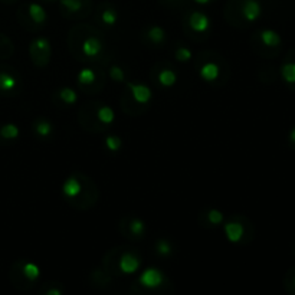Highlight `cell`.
<instances>
[{"mask_svg":"<svg viewBox=\"0 0 295 295\" xmlns=\"http://www.w3.org/2000/svg\"><path fill=\"white\" fill-rule=\"evenodd\" d=\"M164 279H166V277L160 269L150 266V268H146L138 275L137 281L141 287H144L147 290H157L159 287H162L164 284Z\"/></svg>","mask_w":295,"mask_h":295,"instance_id":"1","label":"cell"},{"mask_svg":"<svg viewBox=\"0 0 295 295\" xmlns=\"http://www.w3.org/2000/svg\"><path fill=\"white\" fill-rule=\"evenodd\" d=\"M127 89L130 91L132 99L137 102V104H141V105H146L151 101L153 98V91L144 84H140V82H130L126 81Z\"/></svg>","mask_w":295,"mask_h":295,"instance_id":"2","label":"cell"},{"mask_svg":"<svg viewBox=\"0 0 295 295\" xmlns=\"http://www.w3.org/2000/svg\"><path fill=\"white\" fill-rule=\"evenodd\" d=\"M62 195L69 200H74L82 195V181L80 180L78 174H72L65 179L62 183Z\"/></svg>","mask_w":295,"mask_h":295,"instance_id":"3","label":"cell"},{"mask_svg":"<svg viewBox=\"0 0 295 295\" xmlns=\"http://www.w3.org/2000/svg\"><path fill=\"white\" fill-rule=\"evenodd\" d=\"M223 232H225V236L226 239L230 242V244H239L245 235V228L241 222L238 220H228L225 225H223Z\"/></svg>","mask_w":295,"mask_h":295,"instance_id":"4","label":"cell"},{"mask_svg":"<svg viewBox=\"0 0 295 295\" xmlns=\"http://www.w3.org/2000/svg\"><path fill=\"white\" fill-rule=\"evenodd\" d=\"M140 258L132 252H124L121 255L120 261H118V268L123 274L126 275H132L140 269Z\"/></svg>","mask_w":295,"mask_h":295,"instance_id":"5","label":"cell"},{"mask_svg":"<svg viewBox=\"0 0 295 295\" xmlns=\"http://www.w3.org/2000/svg\"><path fill=\"white\" fill-rule=\"evenodd\" d=\"M189 25L190 28L197 32V33H205L211 29L212 23L211 19L208 15H205L203 12H193L190 16H189Z\"/></svg>","mask_w":295,"mask_h":295,"instance_id":"6","label":"cell"},{"mask_svg":"<svg viewBox=\"0 0 295 295\" xmlns=\"http://www.w3.org/2000/svg\"><path fill=\"white\" fill-rule=\"evenodd\" d=\"M262 15V6L258 0H245L242 4V16L248 22H255Z\"/></svg>","mask_w":295,"mask_h":295,"instance_id":"7","label":"cell"},{"mask_svg":"<svg viewBox=\"0 0 295 295\" xmlns=\"http://www.w3.org/2000/svg\"><path fill=\"white\" fill-rule=\"evenodd\" d=\"M81 49H82V53L85 56L95 58L102 52V42L98 38L89 36V38L84 39V42L81 45Z\"/></svg>","mask_w":295,"mask_h":295,"instance_id":"8","label":"cell"},{"mask_svg":"<svg viewBox=\"0 0 295 295\" xmlns=\"http://www.w3.org/2000/svg\"><path fill=\"white\" fill-rule=\"evenodd\" d=\"M50 56V43L46 38H38L33 42L31 43V56L33 58V61H36L38 56Z\"/></svg>","mask_w":295,"mask_h":295,"instance_id":"9","label":"cell"},{"mask_svg":"<svg viewBox=\"0 0 295 295\" xmlns=\"http://www.w3.org/2000/svg\"><path fill=\"white\" fill-rule=\"evenodd\" d=\"M219 75H220V68L214 62H206L199 69V77L205 82H214L219 78Z\"/></svg>","mask_w":295,"mask_h":295,"instance_id":"10","label":"cell"},{"mask_svg":"<svg viewBox=\"0 0 295 295\" xmlns=\"http://www.w3.org/2000/svg\"><path fill=\"white\" fill-rule=\"evenodd\" d=\"M97 118H98L99 123H102L105 126H110L115 120V113H114L113 107L104 104V105L98 107V110H97Z\"/></svg>","mask_w":295,"mask_h":295,"instance_id":"11","label":"cell"},{"mask_svg":"<svg viewBox=\"0 0 295 295\" xmlns=\"http://www.w3.org/2000/svg\"><path fill=\"white\" fill-rule=\"evenodd\" d=\"M28 12H29L31 19H32L36 25H42V23L46 22V17H48L46 10L43 9L39 3H31V4L28 6Z\"/></svg>","mask_w":295,"mask_h":295,"instance_id":"12","label":"cell"},{"mask_svg":"<svg viewBox=\"0 0 295 295\" xmlns=\"http://www.w3.org/2000/svg\"><path fill=\"white\" fill-rule=\"evenodd\" d=\"M259 36H261V42L268 48H277L281 45V36L272 29H263Z\"/></svg>","mask_w":295,"mask_h":295,"instance_id":"13","label":"cell"},{"mask_svg":"<svg viewBox=\"0 0 295 295\" xmlns=\"http://www.w3.org/2000/svg\"><path fill=\"white\" fill-rule=\"evenodd\" d=\"M22 275L28 281L35 282L41 277V268L35 262H25L23 266H22Z\"/></svg>","mask_w":295,"mask_h":295,"instance_id":"14","label":"cell"},{"mask_svg":"<svg viewBox=\"0 0 295 295\" xmlns=\"http://www.w3.org/2000/svg\"><path fill=\"white\" fill-rule=\"evenodd\" d=\"M17 78L10 74V72H0V91H4V92H9V91H13L15 88H17Z\"/></svg>","mask_w":295,"mask_h":295,"instance_id":"15","label":"cell"},{"mask_svg":"<svg viewBox=\"0 0 295 295\" xmlns=\"http://www.w3.org/2000/svg\"><path fill=\"white\" fill-rule=\"evenodd\" d=\"M159 82H160V85L162 86H166V88H170V86H173V85H176V82H177V74L173 71V69H170V68H164V69H162L160 72H159Z\"/></svg>","mask_w":295,"mask_h":295,"instance_id":"16","label":"cell"},{"mask_svg":"<svg viewBox=\"0 0 295 295\" xmlns=\"http://www.w3.org/2000/svg\"><path fill=\"white\" fill-rule=\"evenodd\" d=\"M77 81L78 84L82 85V86H86V85H92L95 81H97V74L94 69L91 68H82L78 75H77Z\"/></svg>","mask_w":295,"mask_h":295,"instance_id":"17","label":"cell"},{"mask_svg":"<svg viewBox=\"0 0 295 295\" xmlns=\"http://www.w3.org/2000/svg\"><path fill=\"white\" fill-rule=\"evenodd\" d=\"M147 36H148V39H150L153 43H156V45H162V43L166 41V36H167V35H166V31H164L162 26L154 25V26H151V28L148 29Z\"/></svg>","mask_w":295,"mask_h":295,"instance_id":"18","label":"cell"},{"mask_svg":"<svg viewBox=\"0 0 295 295\" xmlns=\"http://www.w3.org/2000/svg\"><path fill=\"white\" fill-rule=\"evenodd\" d=\"M58 95H59V99H61L62 102H65L66 105H72V104H75V102L78 101V94H77V91H75L74 88H69V86L61 88L59 92H58Z\"/></svg>","mask_w":295,"mask_h":295,"instance_id":"19","label":"cell"},{"mask_svg":"<svg viewBox=\"0 0 295 295\" xmlns=\"http://www.w3.org/2000/svg\"><path fill=\"white\" fill-rule=\"evenodd\" d=\"M19 134H20L19 127L13 124V123H7V124L0 127V135L4 140H15V138L19 137Z\"/></svg>","mask_w":295,"mask_h":295,"instance_id":"20","label":"cell"},{"mask_svg":"<svg viewBox=\"0 0 295 295\" xmlns=\"http://www.w3.org/2000/svg\"><path fill=\"white\" fill-rule=\"evenodd\" d=\"M281 77L287 84H295V62H287L281 66Z\"/></svg>","mask_w":295,"mask_h":295,"instance_id":"21","label":"cell"},{"mask_svg":"<svg viewBox=\"0 0 295 295\" xmlns=\"http://www.w3.org/2000/svg\"><path fill=\"white\" fill-rule=\"evenodd\" d=\"M35 131L39 137H49L53 131V126L50 124V121L45 120V118H41L35 123Z\"/></svg>","mask_w":295,"mask_h":295,"instance_id":"22","label":"cell"},{"mask_svg":"<svg viewBox=\"0 0 295 295\" xmlns=\"http://www.w3.org/2000/svg\"><path fill=\"white\" fill-rule=\"evenodd\" d=\"M128 229H130V232H131L132 236H143L146 233V223L141 219L135 217V219H132L130 222Z\"/></svg>","mask_w":295,"mask_h":295,"instance_id":"23","label":"cell"},{"mask_svg":"<svg viewBox=\"0 0 295 295\" xmlns=\"http://www.w3.org/2000/svg\"><path fill=\"white\" fill-rule=\"evenodd\" d=\"M105 147L111 153H117L123 147V141L118 135H107L105 137Z\"/></svg>","mask_w":295,"mask_h":295,"instance_id":"24","label":"cell"},{"mask_svg":"<svg viewBox=\"0 0 295 295\" xmlns=\"http://www.w3.org/2000/svg\"><path fill=\"white\" fill-rule=\"evenodd\" d=\"M101 20L108 26H114L117 23V20H118V15H117L115 9H113V7L104 9L102 15H101Z\"/></svg>","mask_w":295,"mask_h":295,"instance_id":"25","label":"cell"},{"mask_svg":"<svg viewBox=\"0 0 295 295\" xmlns=\"http://www.w3.org/2000/svg\"><path fill=\"white\" fill-rule=\"evenodd\" d=\"M174 58H176L179 62H189V61L193 58V53H192V50H190L189 48H186V46H180V48L176 49V52H174Z\"/></svg>","mask_w":295,"mask_h":295,"instance_id":"26","label":"cell"},{"mask_svg":"<svg viewBox=\"0 0 295 295\" xmlns=\"http://www.w3.org/2000/svg\"><path fill=\"white\" fill-rule=\"evenodd\" d=\"M59 3L71 13H77L82 9V0H59Z\"/></svg>","mask_w":295,"mask_h":295,"instance_id":"27","label":"cell"},{"mask_svg":"<svg viewBox=\"0 0 295 295\" xmlns=\"http://www.w3.org/2000/svg\"><path fill=\"white\" fill-rule=\"evenodd\" d=\"M206 217H208L209 223H211V225H214V226L222 225V223L225 222V214L219 211V209H211V211L208 212Z\"/></svg>","mask_w":295,"mask_h":295,"instance_id":"28","label":"cell"},{"mask_svg":"<svg viewBox=\"0 0 295 295\" xmlns=\"http://www.w3.org/2000/svg\"><path fill=\"white\" fill-rule=\"evenodd\" d=\"M156 251L162 256H169L173 252V248H171V244H170L169 241L160 239V241L156 242Z\"/></svg>","mask_w":295,"mask_h":295,"instance_id":"29","label":"cell"},{"mask_svg":"<svg viewBox=\"0 0 295 295\" xmlns=\"http://www.w3.org/2000/svg\"><path fill=\"white\" fill-rule=\"evenodd\" d=\"M110 77H111L113 81H115V82H126V74H124V71H123V68L118 66V65H113V66L110 68Z\"/></svg>","mask_w":295,"mask_h":295,"instance_id":"30","label":"cell"},{"mask_svg":"<svg viewBox=\"0 0 295 295\" xmlns=\"http://www.w3.org/2000/svg\"><path fill=\"white\" fill-rule=\"evenodd\" d=\"M46 294H48V295H61V294H62V290H58V288H52V290L46 291Z\"/></svg>","mask_w":295,"mask_h":295,"instance_id":"31","label":"cell"},{"mask_svg":"<svg viewBox=\"0 0 295 295\" xmlns=\"http://www.w3.org/2000/svg\"><path fill=\"white\" fill-rule=\"evenodd\" d=\"M290 141L295 144V127L293 128V130H291V131H290Z\"/></svg>","mask_w":295,"mask_h":295,"instance_id":"32","label":"cell"},{"mask_svg":"<svg viewBox=\"0 0 295 295\" xmlns=\"http://www.w3.org/2000/svg\"><path fill=\"white\" fill-rule=\"evenodd\" d=\"M193 1H196L197 4H208V3H211V0H193Z\"/></svg>","mask_w":295,"mask_h":295,"instance_id":"33","label":"cell"},{"mask_svg":"<svg viewBox=\"0 0 295 295\" xmlns=\"http://www.w3.org/2000/svg\"><path fill=\"white\" fill-rule=\"evenodd\" d=\"M48 1H52V0H48Z\"/></svg>","mask_w":295,"mask_h":295,"instance_id":"34","label":"cell"},{"mask_svg":"<svg viewBox=\"0 0 295 295\" xmlns=\"http://www.w3.org/2000/svg\"><path fill=\"white\" fill-rule=\"evenodd\" d=\"M294 285H295V279H294Z\"/></svg>","mask_w":295,"mask_h":295,"instance_id":"35","label":"cell"}]
</instances>
